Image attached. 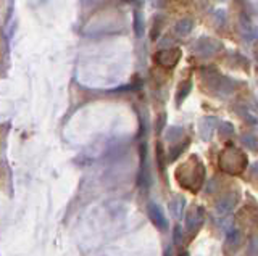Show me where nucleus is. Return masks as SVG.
<instances>
[{"mask_svg":"<svg viewBox=\"0 0 258 256\" xmlns=\"http://www.w3.org/2000/svg\"><path fill=\"white\" fill-rule=\"evenodd\" d=\"M219 164H221L223 171L229 172V174H240V172H244L247 169L249 161H247V157L240 150L234 147H228L224 150V153H221Z\"/></svg>","mask_w":258,"mask_h":256,"instance_id":"nucleus-1","label":"nucleus"},{"mask_svg":"<svg viewBox=\"0 0 258 256\" xmlns=\"http://www.w3.org/2000/svg\"><path fill=\"white\" fill-rule=\"evenodd\" d=\"M153 60H155L160 66H164V68H174L181 60V48L179 47H173V48L169 47V48L160 50V52L155 53Z\"/></svg>","mask_w":258,"mask_h":256,"instance_id":"nucleus-2","label":"nucleus"},{"mask_svg":"<svg viewBox=\"0 0 258 256\" xmlns=\"http://www.w3.org/2000/svg\"><path fill=\"white\" fill-rule=\"evenodd\" d=\"M147 214H149V218L150 221L158 227V231H162V232H166L168 231V219H166V216H164L163 213V209L158 207L157 203H149L147 205Z\"/></svg>","mask_w":258,"mask_h":256,"instance_id":"nucleus-3","label":"nucleus"},{"mask_svg":"<svg viewBox=\"0 0 258 256\" xmlns=\"http://www.w3.org/2000/svg\"><path fill=\"white\" fill-rule=\"evenodd\" d=\"M202 222H204V209H202V207L192 208L186 213V229H188V232L199 231Z\"/></svg>","mask_w":258,"mask_h":256,"instance_id":"nucleus-4","label":"nucleus"},{"mask_svg":"<svg viewBox=\"0 0 258 256\" xmlns=\"http://www.w3.org/2000/svg\"><path fill=\"white\" fill-rule=\"evenodd\" d=\"M141 171H139V186L149 187L150 186V171H149V163H147V145L142 143L141 148Z\"/></svg>","mask_w":258,"mask_h":256,"instance_id":"nucleus-5","label":"nucleus"},{"mask_svg":"<svg viewBox=\"0 0 258 256\" xmlns=\"http://www.w3.org/2000/svg\"><path fill=\"white\" fill-rule=\"evenodd\" d=\"M221 47H223L221 44L215 41V39L205 37V39H200V41L195 44V52L202 55V57H208V55H213Z\"/></svg>","mask_w":258,"mask_h":256,"instance_id":"nucleus-6","label":"nucleus"},{"mask_svg":"<svg viewBox=\"0 0 258 256\" xmlns=\"http://www.w3.org/2000/svg\"><path fill=\"white\" fill-rule=\"evenodd\" d=\"M237 193H231V195H224L219 202L216 203V209L219 211V213L226 214L229 213V211H233L235 208V205H237Z\"/></svg>","mask_w":258,"mask_h":256,"instance_id":"nucleus-7","label":"nucleus"},{"mask_svg":"<svg viewBox=\"0 0 258 256\" xmlns=\"http://www.w3.org/2000/svg\"><path fill=\"white\" fill-rule=\"evenodd\" d=\"M190 143V139H186V140H179L178 143H173L171 148H169V153H168V161H176L181 155L184 153V150L189 147Z\"/></svg>","mask_w":258,"mask_h":256,"instance_id":"nucleus-8","label":"nucleus"},{"mask_svg":"<svg viewBox=\"0 0 258 256\" xmlns=\"http://www.w3.org/2000/svg\"><path fill=\"white\" fill-rule=\"evenodd\" d=\"M190 91H192V81L190 79H186V81L181 82L179 87H178V92H176V103L178 105L183 103L184 100L188 98Z\"/></svg>","mask_w":258,"mask_h":256,"instance_id":"nucleus-9","label":"nucleus"},{"mask_svg":"<svg viewBox=\"0 0 258 256\" xmlns=\"http://www.w3.org/2000/svg\"><path fill=\"white\" fill-rule=\"evenodd\" d=\"M192 27H194L192 20H181L179 23L174 26V34L179 36V37H184L192 31Z\"/></svg>","mask_w":258,"mask_h":256,"instance_id":"nucleus-10","label":"nucleus"},{"mask_svg":"<svg viewBox=\"0 0 258 256\" xmlns=\"http://www.w3.org/2000/svg\"><path fill=\"white\" fill-rule=\"evenodd\" d=\"M155 157H157V166L163 174H164V168H166V163H168V157H164V148L162 145V142L157 143L155 147Z\"/></svg>","mask_w":258,"mask_h":256,"instance_id":"nucleus-11","label":"nucleus"},{"mask_svg":"<svg viewBox=\"0 0 258 256\" xmlns=\"http://www.w3.org/2000/svg\"><path fill=\"white\" fill-rule=\"evenodd\" d=\"M240 140H242L244 145L249 150H252V152H258V137L255 134H244Z\"/></svg>","mask_w":258,"mask_h":256,"instance_id":"nucleus-12","label":"nucleus"},{"mask_svg":"<svg viewBox=\"0 0 258 256\" xmlns=\"http://www.w3.org/2000/svg\"><path fill=\"white\" fill-rule=\"evenodd\" d=\"M240 243H242V235H240L239 231H233V232L228 233L226 245L229 248H237Z\"/></svg>","mask_w":258,"mask_h":256,"instance_id":"nucleus-13","label":"nucleus"},{"mask_svg":"<svg viewBox=\"0 0 258 256\" xmlns=\"http://www.w3.org/2000/svg\"><path fill=\"white\" fill-rule=\"evenodd\" d=\"M183 136H184V132H183V129H181V127H171V129H169V132L166 134V140L171 142V145H173V143H178Z\"/></svg>","mask_w":258,"mask_h":256,"instance_id":"nucleus-14","label":"nucleus"},{"mask_svg":"<svg viewBox=\"0 0 258 256\" xmlns=\"http://www.w3.org/2000/svg\"><path fill=\"white\" fill-rule=\"evenodd\" d=\"M160 31H162V20L158 21V23L155 21L153 26H152V29H150V39L152 41H157L158 36H160Z\"/></svg>","mask_w":258,"mask_h":256,"instance_id":"nucleus-15","label":"nucleus"},{"mask_svg":"<svg viewBox=\"0 0 258 256\" xmlns=\"http://www.w3.org/2000/svg\"><path fill=\"white\" fill-rule=\"evenodd\" d=\"M164 124H166V115L162 113L160 116H158L157 124H155V131H157V134H162L163 129H164Z\"/></svg>","mask_w":258,"mask_h":256,"instance_id":"nucleus-16","label":"nucleus"},{"mask_svg":"<svg viewBox=\"0 0 258 256\" xmlns=\"http://www.w3.org/2000/svg\"><path fill=\"white\" fill-rule=\"evenodd\" d=\"M184 233H183V229H181V226H176L173 231V240H174V245H181V240H183Z\"/></svg>","mask_w":258,"mask_h":256,"instance_id":"nucleus-17","label":"nucleus"},{"mask_svg":"<svg viewBox=\"0 0 258 256\" xmlns=\"http://www.w3.org/2000/svg\"><path fill=\"white\" fill-rule=\"evenodd\" d=\"M221 129H224V132H221V136H233V126L229 124V122H224V124H221Z\"/></svg>","mask_w":258,"mask_h":256,"instance_id":"nucleus-18","label":"nucleus"},{"mask_svg":"<svg viewBox=\"0 0 258 256\" xmlns=\"http://www.w3.org/2000/svg\"><path fill=\"white\" fill-rule=\"evenodd\" d=\"M184 203H186V202H184V200H181V202H179V205H181V207H184ZM169 207H171V209H173V213H174V214H176V216H179V214H181V213H179V209H181V208H179V207H178V205H176V203H174V202H171V203H169Z\"/></svg>","mask_w":258,"mask_h":256,"instance_id":"nucleus-19","label":"nucleus"},{"mask_svg":"<svg viewBox=\"0 0 258 256\" xmlns=\"http://www.w3.org/2000/svg\"><path fill=\"white\" fill-rule=\"evenodd\" d=\"M164 256H171V250H169V248H168V250H166V252H164Z\"/></svg>","mask_w":258,"mask_h":256,"instance_id":"nucleus-20","label":"nucleus"},{"mask_svg":"<svg viewBox=\"0 0 258 256\" xmlns=\"http://www.w3.org/2000/svg\"><path fill=\"white\" fill-rule=\"evenodd\" d=\"M179 256H189V253H188V252H181Z\"/></svg>","mask_w":258,"mask_h":256,"instance_id":"nucleus-21","label":"nucleus"}]
</instances>
